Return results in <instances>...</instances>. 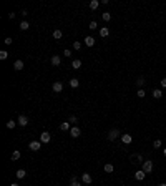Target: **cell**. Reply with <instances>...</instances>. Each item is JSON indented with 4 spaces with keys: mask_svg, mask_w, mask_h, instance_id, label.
Segmentation results:
<instances>
[{
    "mask_svg": "<svg viewBox=\"0 0 166 186\" xmlns=\"http://www.w3.org/2000/svg\"><path fill=\"white\" fill-rule=\"evenodd\" d=\"M10 186H20V184H17V183H13V184H10Z\"/></svg>",
    "mask_w": 166,
    "mask_h": 186,
    "instance_id": "obj_40",
    "label": "cell"
},
{
    "mask_svg": "<svg viewBox=\"0 0 166 186\" xmlns=\"http://www.w3.org/2000/svg\"><path fill=\"white\" fill-rule=\"evenodd\" d=\"M70 183H72V184H70V186H82V184L78 183V181H70Z\"/></svg>",
    "mask_w": 166,
    "mask_h": 186,
    "instance_id": "obj_37",
    "label": "cell"
},
{
    "mask_svg": "<svg viewBox=\"0 0 166 186\" xmlns=\"http://www.w3.org/2000/svg\"><path fill=\"white\" fill-rule=\"evenodd\" d=\"M17 125H18V123H17V121H13V120L7 121V128H8V130H13V128H15Z\"/></svg>",
    "mask_w": 166,
    "mask_h": 186,
    "instance_id": "obj_24",
    "label": "cell"
},
{
    "mask_svg": "<svg viewBox=\"0 0 166 186\" xmlns=\"http://www.w3.org/2000/svg\"><path fill=\"white\" fill-rule=\"evenodd\" d=\"M3 42H5V45H10V43H12V38H10V37H7Z\"/></svg>",
    "mask_w": 166,
    "mask_h": 186,
    "instance_id": "obj_36",
    "label": "cell"
},
{
    "mask_svg": "<svg viewBox=\"0 0 166 186\" xmlns=\"http://www.w3.org/2000/svg\"><path fill=\"white\" fill-rule=\"evenodd\" d=\"M17 160H20V151H13L12 153V161H17Z\"/></svg>",
    "mask_w": 166,
    "mask_h": 186,
    "instance_id": "obj_26",
    "label": "cell"
},
{
    "mask_svg": "<svg viewBox=\"0 0 166 186\" xmlns=\"http://www.w3.org/2000/svg\"><path fill=\"white\" fill-rule=\"evenodd\" d=\"M98 5H100V2H98V0H91V2H90V10H96Z\"/></svg>",
    "mask_w": 166,
    "mask_h": 186,
    "instance_id": "obj_20",
    "label": "cell"
},
{
    "mask_svg": "<svg viewBox=\"0 0 166 186\" xmlns=\"http://www.w3.org/2000/svg\"><path fill=\"white\" fill-rule=\"evenodd\" d=\"M103 170H105V173H113V170H115V168H113L111 163H106V164L103 166Z\"/></svg>",
    "mask_w": 166,
    "mask_h": 186,
    "instance_id": "obj_17",
    "label": "cell"
},
{
    "mask_svg": "<svg viewBox=\"0 0 166 186\" xmlns=\"http://www.w3.org/2000/svg\"><path fill=\"white\" fill-rule=\"evenodd\" d=\"M144 176H146V173H144L143 170H140V171H136V173H135V178H136L138 181H143Z\"/></svg>",
    "mask_w": 166,
    "mask_h": 186,
    "instance_id": "obj_10",
    "label": "cell"
},
{
    "mask_svg": "<svg viewBox=\"0 0 166 186\" xmlns=\"http://www.w3.org/2000/svg\"><path fill=\"white\" fill-rule=\"evenodd\" d=\"M70 135H72V138H78V136L82 135V130H80L78 126H73V128L70 130Z\"/></svg>",
    "mask_w": 166,
    "mask_h": 186,
    "instance_id": "obj_6",
    "label": "cell"
},
{
    "mask_svg": "<svg viewBox=\"0 0 166 186\" xmlns=\"http://www.w3.org/2000/svg\"><path fill=\"white\" fill-rule=\"evenodd\" d=\"M161 96H163V92L154 88V90H153V98H154V100H158V98H161Z\"/></svg>",
    "mask_w": 166,
    "mask_h": 186,
    "instance_id": "obj_18",
    "label": "cell"
},
{
    "mask_svg": "<svg viewBox=\"0 0 166 186\" xmlns=\"http://www.w3.org/2000/svg\"><path fill=\"white\" fill-rule=\"evenodd\" d=\"M82 181L85 184H90L91 183V176H90V173H83L82 174Z\"/></svg>",
    "mask_w": 166,
    "mask_h": 186,
    "instance_id": "obj_11",
    "label": "cell"
},
{
    "mask_svg": "<svg viewBox=\"0 0 166 186\" xmlns=\"http://www.w3.org/2000/svg\"><path fill=\"white\" fill-rule=\"evenodd\" d=\"M136 95H138L140 98H144V95H146V93H144V90H143V88H140L138 92H136Z\"/></svg>",
    "mask_w": 166,
    "mask_h": 186,
    "instance_id": "obj_31",
    "label": "cell"
},
{
    "mask_svg": "<svg viewBox=\"0 0 166 186\" xmlns=\"http://www.w3.org/2000/svg\"><path fill=\"white\" fill-rule=\"evenodd\" d=\"M163 153H164V156H166V148H164V151H163Z\"/></svg>",
    "mask_w": 166,
    "mask_h": 186,
    "instance_id": "obj_42",
    "label": "cell"
},
{
    "mask_svg": "<svg viewBox=\"0 0 166 186\" xmlns=\"http://www.w3.org/2000/svg\"><path fill=\"white\" fill-rule=\"evenodd\" d=\"M80 66H82V60H73V62H72V68L78 70Z\"/></svg>",
    "mask_w": 166,
    "mask_h": 186,
    "instance_id": "obj_22",
    "label": "cell"
},
{
    "mask_svg": "<svg viewBox=\"0 0 166 186\" xmlns=\"http://www.w3.org/2000/svg\"><path fill=\"white\" fill-rule=\"evenodd\" d=\"M7 57H8V52H5V50L0 52V60H7Z\"/></svg>",
    "mask_w": 166,
    "mask_h": 186,
    "instance_id": "obj_27",
    "label": "cell"
},
{
    "mask_svg": "<svg viewBox=\"0 0 166 186\" xmlns=\"http://www.w3.org/2000/svg\"><path fill=\"white\" fill-rule=\"evenodd\" d=\"M144 82H146V80H144L143 76H140V78L136 80V85H138V86H143V85H144Z\"/></svg>",
    "mask_w": 166,
    "mask_h": 186,
    "instance_id": "obj_29",
    "label": "cell"
},
{
    "mask_svg": "<svg viewBox=\"0 0 166 186\" xmlns=\"http://www.w3.org/2000/svg\"><path fill=\"white\" fill-rule=\"evenodd\" d=\"M153 168H154V164H153V161H151V160L143 161V171H144V173H151Z\"/></svg>",
    "mask_w": 166,
    "mask_h": 186,
    "instance_id": "obj_1",
    "label": "cell"
},
{
    "mask_svg": "<svg viewBox=\"0 0 166 186\" xmlns=\"http://www.w3.org/2000/svg\"><path fill=\"white\" fill-rule=\"evenodd\" d=\"M73 48H75V50H80V48H82V43H80V42H75V43H73Z\"/></svg>",
    "mask_w": 166,
    "mask_h": 186,
    "instance_id": "obj_33",
    "label": "cell"
},
{
    "mask_svg": "<svg viewBox=\"0 0 166 186\" xmlns=\"http://www.w3.org/2000/svg\"><path fill=\"white\" fill-rule=\"evenodd\" d=\"M50 63H52L53 66H58L60 63H62V58H60L58 55H53V57H52V60H50Z\"/></svg>",
    "mask_w": 166,
    "mask_h": 186,
    "instance_id": "obj_9",
    "label": "cell"
},
{
    "mask_svg": "<svg viewBox=\"0 0 166 186\" xmlns=\"http://www.w3.org/2000/svg\"><path fill=\"white\" fill-rule=\"evenodd\" d=\"M85 45H86V47H93L95 45V38L93 37H85Z\"/></svg>",
    "mask_w": 166,
    "mask_h": 186,
    "instance_id": "obj_12",
    "label": "cell"
},
{
    "mask_svg": "<svg viewBox=\"0 0 166 186\" xmlns=\"http://www.w3.org/2000/svg\"><path fill=\"white\" fill-rule=\"evenodd\" d=\"M15 176L18 178V180H22V178H25V176H27V171H25V170H18V171L15 173Z\"/></svg>",
    "mask_w": 166,
    "mask_h": 186,
    "instance_id": "obj_16",
    "label": "cell"
},
{
    "mask_svg": "<svg viewBox=\"0 0 166 186\" xmlns=\"http://www.w3.org/2000/svg\"><path fill=\"white\" fill-rule=\"evenodd\" d=\"M62 37H63L62 30H55V32H53V38H55V40H60Z\"/></svg>",
    "mask_w": 166,
    "mask_h": 186,
    "instance_id": "obj_25",
    "label": "cell"
},
{
    "mask_svg": "<svg viewBox=\"0 0 166 186\" xmlns=\"http://www.w3.org/2000/svg\"><path fill=\"white\" fill-rule=\"evenodd\" d=\"M118 136H120V131H118L116 128H113V130H110V131H108V140H110V141H115Z\"/></svg>",
    "mask_w": 166,
    "mask_h": 186,
    "instance_id": "obj_2",
    "label": "cell"
},
{
    "mask_svg": "<svg viewBox=\"0 0 166 186\" xmlns=\"http://www.w3.org/2000/svg\"><path fill=\"white\" fill-rule=\"evenodd\" d=\"M153 146H154V148L158 150V148H160V146H161V140H156V141L153 143Z\"/></svg>",
    "mask_w": 166,
    "mask_h": 186,
    "instance_id": "obj_34",
    "label": "cell"
},
{
    "mask_svg": "<svg viewBox=\"0 0 166 186\" xmlns=\"http://www.w3.org/2000/svg\"><path fill=\"white\" fill-rule=\"evenodd\" d=\"M131 161H133V163H141V161H143V156H141V155H133L131 156Z\"/></svg>",
    "mask_w": 166,
    "mask_h": 186,
    "instance_id": "obj_19",
    "label": "cell"
},
{
    "mask_svg": "<svg viewBox=\"0 0 166 186\" xmlns=\"http://www.w3.org/2000/svg\"><path fill=\"white\" fill-rule=\"evenodd\" d=\"M108 35H110V30H108L106 27H103V28H100V37H101V38L108 37Z\"/></svg>",
    "mask_w": 166,
    "mask_h": 186,
    "instance_id": "obj_15",
    "label": "cell"
},
{
    "mask_svg": "<svg viewBox=\"0 0 166 186\" xmlns=\"http://www.w3.org/2000/svg\"><path fill=\"white\" fill-rule=\"evenodd\" d=\"M103 20H105V22H110V20H111L110 12H105V13H103Z\"/></svg>",
    "mask_w": 166,
    "mask_h": 186,
    "instance_id": "obj_28",
    "label": "cell"
},
{
    "mask_svg": "<svg viewBox=\"0 0 166 186\" xmlns=\"http://www.w3.org/2000/svg\"><path fill=\"white\" fill-rule=\"evenodd\" d=\"M68 121H70V123H75V125H76V123H78V118H76L75 115H72V116L68 118Z\"/></svg>",
    "mask_w": 166,
    "mask_h": 186,
    "instance_id": "obj_30",
    "label": "cell"
},
{
    "mask_svg": "<svg viewBox=\"0 0 166 186\" xmlns=\"http://www.w3.org/2000/svg\"><path fill=\"white\" fill-rule=\"evenodd\" d=\"M17 123H18L20 126H27V125H28V118L25 116V115H20L18 120H17Z\"/></svg>",
    "mask_w": 166,
    "mask_h": 186,
    "instance_id": "obj_7",
    "label": "cell"
},
{
    "mask_svg": "<svg viewBox=\"0 0 166 186\" xmlns=\"http://www.w3.org/2000/svg\"><path fill=\"white\" fill-rule=\"evenodd\" d=\"M121 141L125 143V145H130V143L133 141V136L130 135V133H123L121 135Z\"/></svg>",
    "mask_w": 166,
    "mask_h": 186,
    "instance_id": "obj_5",
    "label": "cell"
},
{
    "mask_svg": "<svg viewBox=\"0 0 166 186\" xmlns=\"http://www.w3.org/2000/svg\"><path fill=\"white\" fill-rule=\"evenodd\" d=\"M53 92H55V93H60V92H63V83H60V82H55V83H53Z\"/></svg>",
    "mask_w": 166,
    "mask_h": 186,
    "instance_id": "obj_8",
    "label": "cell"
},
{
    "mask_svg": "<svg viewBox=\"0 0 166 186\" xmlns=\"http://www.w3.org/2000/svg\"><path fill=\"white\" fill-rule=\"evenodd\" d=\"M13 68H15L17 72H20V70H23V62H22V60H17L15 63H13Z\"/></svg>",
    "mask_w": 166,
    "mask_h": 186,
    "instance_id": "obj_14",
    "label": "cell"
},
{
    "mask_svg": "<svg viewBox=\"0 0 166 186\" xmlns=\"http://www.w3.org/2000/svg\"><path fill=\"white\" fill-rule=\"evenodd\" d=\"M98 28V23L96 22H90V30H96Z\"/></svg>",
    "mask_w": 166,
    "mask_h": 186,
    "instance_id": "obj_32",
    "label": "cell"
},
{
    "mask_svg": "<svg viewBox=\"0 0 166 186\" xmlns=\"http://www.w3.org/2000/svg\"><path fill=\"white\" fill-rule=\"evenodd\" d=\"M60 130H62V131H70V121H63L62 125H60Z\"/></svg>",
    "mask_w": 166,
    "mask_h": 186,
    "instance_id": "obj_13",
    "label": "cell"
},
{
    "mask_svg": "<svg viewBox=\"0 0 166 186\" xmlns=\"http://www.w3.org/2000/svg\"><path fill=\"white\" fill-rule=\"evenodd\" d=\"M8 18H10V20H12V18H15V13H13V12H10V13H8Z\"/></svg>",
    "mask_w": 166,
    "mask_h": 186,
    "instance_id": "obj_39",
    "label": "cell"
},
{
    "mask_svg": "<svg viewBox=\"0 0 166 186\" xmlns=\"http://www.w3.org/2000/svg\"><path fill=\"white\" fill-rule=\"evenodd\" d=\"M161 86H164V88H166V78H161Z\"/></svg>",
    "mask_w": 166,
    "mask_h": 186,
    "instance_id": "obj_38",
    "label": "cell"
},
{
    "mask_svg": "<svg viewBox=\"0 0 166 186\" xmlns=\"http://www.w3.org/2000/svg\"><path fill=\"white\" fill-rule=\"evenodd\" d=\"M78 85H80V82L76 78H72V80H70V86H72V88H78Z\"/></svg>",
    "mask_w": 166,
    "mask_h": 186,
    "instance_id": "obj_23",
    "label": "cell"
},
{
    "mask_svg": "<svg viewBox=\"0 0 166 186\" xmlns=\"http://www.w3.org/2000/svg\"><path fill=\"white\" fill-rule=\"evenodd\" d=\"M28 148H30L32 151H38V150L42 148V141H30Z\"/></svg>",
    "mask_w": 166,
    "mask_h": 186,
    "instance_id": "obj_4",
    "label": "cell"
},
{
    "mask_svg": "<svg viewBox=\"0 0 166 186\" xmlns=\"http://www.w3.org/2000/svg\"><path fill=\"white\" fill-rule=\"evenodd\" d=\"M158 186H166V183H161V184H158Z\"/></svg>",
    "mask_w": 166,
    "mask_h": 186,
    "instance_id": "obj_41",
    "label": "cell"
},
{
    "mask_svg": "<svg viewBox=\"0 0 166 186\" xmlns=\"http://www.w3.org/2000/svg\"><path fill=\"white\" fill-rule=\"evenodd\" d=\"M63 55H65V57H72V50H65Z\"/></svg>",
    "mask_w": 166,
    "mask_h": 186,
    "instance_id": "obj_35",
    "label": "cell"
},
{
    "mask_svg": "<svg viewBox=\"0 0 166 186\" xmlns=\"http://www.w3.org/2000/svg\"><path fill=\"white\" fill-rule=\"evenodd\" d=\"M20 28L22 30H28L30 28V23H28L27 20H22V22H20Z\"/></svg>",
    "mask_w": 166,
    "mask_h": 186,
    "instance_id": "obj_21",
    "label": "cell"
},
{
    "mask_svg": "<svg viewBox=\"0 0 166 186\" xmlns=\"http://www.w3.org/2000/svg\"><path fill=\"white\" fill-rule=\"evenodd\" d=\"M50 140H52V135L48 131H42L40 133V141L42 143H50Z\"/></svg>",
    "mask_w": 166,
    "mask_h": 186,
    "instance_id": "obj_3",
    "label": "cell"
}]
</instances>
